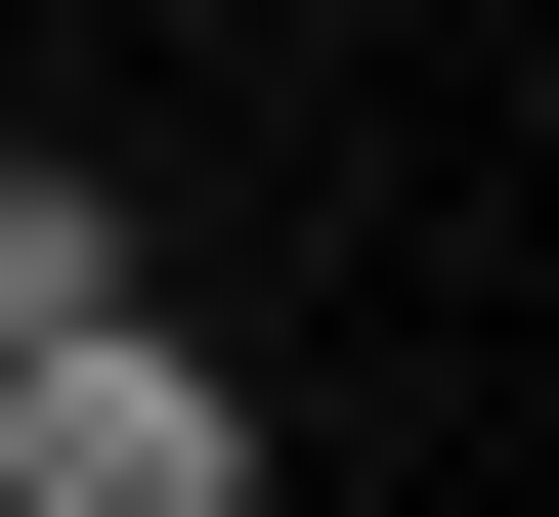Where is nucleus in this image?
Listing matches in <instances>:
<instances>
[{"label":"nucleus","instance_id":"nucleus-1","mask_svg":"<svg viewBox=\"0 0 559 517\" xmlns=\"http://www.w3.org/2000/svg\"><path fill=\"white\" fill-rule=\"evenodd\" d=\"M0 474H44V517H259V388H215V345H173V302H130V259H86V302H44V345H0Z\"/></svg>","mask_w":559,"mask_h":517}]
</instances>
